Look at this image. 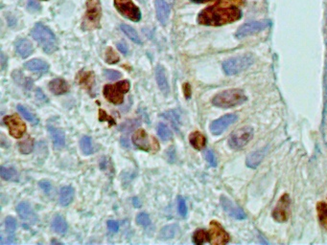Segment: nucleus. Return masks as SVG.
Segmentation results:
<instances>
[{
  "label": "nucleus",
  "instance_id": "nucleus-1",
  "mask_svg": "<svg viewBox=\"0 0 327 245\" xmlns=\"http://www.w3.org/2000/svg\"><path fill=\"white\" fill-rule=\"evenodd\" d=\"M244 4L245 0H220L203 10L198 21L207 26H221L237 21L242 17L241 8Z\"/></svg>",
  "mask_w": 327,
  "mask_h": 245
},
{
  "label": "nucleus",
  "instance_id": "nucleus-2",
  "mask_svg": "<svg viewBox=\"0 0 327 245\" xmlns=\"http://www.w3.org/2000/svg\"><path fill=\"white\" fill-rule=\"evenodd\" d=\"M247 100L243 90L238 88H233L225 90L217 94L212 100V104L215 106L222 108H229L236 105L244 104Z\"/></svg>",
  "mask_w": 327,
  "mask_h": 245
},
{
  "label": "nucleus",
  "instance_id": "nucleus-3",
  "mask_svg": "<svg viewBox=\"0 0 327 245\" xmlns=\"http://www.w3.org/2000/svg\"><path fill=\"white\" fill-rule=\"evenodd\" d=\"M31 35L34 39L38 41L44 52L51 54L58 48L56 36L48 27L41 23H37L34 26Z\"/></svg>",
  "mask_w": 327,
  "mask_h": 245
},
{
  "label": "nucleus",
  "instance_id": "nucleus-4",
  "mask_svg": "<svg viewBox=\"0 0 327 245\" xmlns=\"http://www.w3.org/2000/svg\"><path fill=\"white\" fill-rule=\"evenodd\" d=\"M101 15L100 0H86V13L83 18L82 29L88 31L98 28Z\"/></svg>",
  "mask_w": 327,
  "mask_h": 245
},
{
  "label": "nucleus",
  "instance_id": "nucleus-5",
  "mask_svg": "<svg viewBox=\"0 0 327 245\" xmlns=\"http://www.w3.org/2000/svg\"><path fill=\"white\" fill-rule=\"evenodd\" d=\"M129 81H122L113 84H107L104 87V96L115 105H121L124 101V96L130 90Z\"/></svg>",
  "mask_w": 327,
  "mask_h": 245
},
{
  "label": "nucleus",
  "instance_id": "nucleus-6",
  "mask_svg": "<svg viewBox=\"0 0 327 245\" xmlns=\"http://www.w3.org/2000/svg\"><path fill=\"white\" fill-rule=\"evenodd\" d=\"M254 63V58L251 55H244L232 58L223 64V69L229 76L236 75L248 68Z\"/></svg>",
  "mask_w": 327,
  "mask_h": 245
},
{
  "label": "nucleus",
  "instance_id": "nucleus-7",
  "mask_svg": "<svg viewBox=\"0 0 327 245\" xmlns=\"http://www.w3.org/2000/svg\"><path fill=\"white\" fill-rule=\"evenodd\" d=\"M253 129L251 127H243L231 133L229 138V146L233 149H241L252 139Z\"/></svg>",
  "mask_w": 327,
  "mask_h": 245
},
{
  "label": "nucleus",
  "instance_id": "nucleus-8",
  "mask_svg": "<svg viewBox=\"0 0 327 245\" xmlns=\"http://www.w3.org/2000/svg\"><path fill=\"white\" fill-rule=\"evenodd\" d=\"M115 6L117 11L128 19L135 22L141 19L139 8L131 0H115Z\"/></svg>",
  "mask_w": 327,
  "mask_h": 245
},
{
  "label": "nucleus",
  "instance_id": "nucleus-9",
  "mask_svg": "<svg viewBox=\"0 0 327 245\" xmlns=\"http://www.w3.org/2000/svg\"><path fill=\"white\" fill-rule=\"evenodd\" d=\"M290 206H291L290 196H288L287 194H285L280 197V199L273 212L274 219L278 222L287 221L290 216Z\"/></svg>",
  "mask_w": 327,
  "mask_h": 245
},
{
  "label": "nucleus",
  "instance_id": "nucleus-10",
  "mask_svg": "<svg viewBox=\"0 0 327 245\" xmlns=\"http://www.w3.org/2000/svg\"><path fill=\"white\" fill-rule=\"evenodd\" d=\"M208 234L209 243L212 245H225L229 242V234L217 221L210 222V229Z\"/></svg>",
  "mask_w": 327,
  "mask_h": 245
},
{
  "label": "nucleus",
  "instance_id": "nucleus-11",
  "mask_svg": "<svg viewBox=\"0 0 327 245\" xmlns=\"http://www.w3.org/2000/svg\"><path fill=\"white\" fill-rule=\"evenodd\" d=\"M4 123L9 129L10 134L15 138H21L26 131V125L17 115H10L4 118Z\"/></svg>",
  "mask_w": 327,
  "mask_h": 245
},
{
  "label": "nucleus",
  "instance_id": "nucleus-12",
  "mask_svg": "<svg viewBox=\"0 0 327 245\" xmlns=\"http://www.w3.org/2000/svg\"><path fill=\"white\" fill-rule=\"evenodd\" d=\"M269 25H270V21H268V20L247 22L238 29V31L236 33V37L242 38L247 35H251L253 34L258 33L262 30L266 29Z\"/></svg>",
  "mask_w": 327,
  "mask_h": 245
},
{
  "label": "nucleus",
  "instance_id": "nucleus-13",
  "mask_svg": "<svg viewBox=\"0 0 327 245\" xmlns=\"http://www.w3.org/2000/svg\"><path fill=\"white\" fill-rule=\"evenodd\" d=\"M157 140L155 138L150 139L149 135L145 132L144 130L139 129L135 131L132 135V143L135 147L145 150V151H150L151 148H154V143H156ZM154 150H156L154 148Z\"/></svg>",
  "mask_w": 327,
  "mask_h": 245
},
{
  "label": "nucleus",
  "instance_id": "nucleus-14",
  "mask_svg": "<svg viewBox=\"0 0 327 245\" xmlns=\"http://www.w3.org/2000/svg\"><path fill=\"white\" fill-rule=\"evenodd\" d=\"M236 121H237V115H225L213 122L210 126V131L214 135H220Z\"/></svg>",
  "mask_w": 327,
  "mask_h": 245
},
{
  "label": "nucleus",
  "instance_id": "nucleus-15",
  "mask_svg": "<svg viewBox=\"0 0 327 245\" xmlns=\"http://www.w3.org/2000/svg\"><path fill=\"white\" fill-rule=\"evenodd\" d=\"M17 212L22 220L30 224H36V222L38 221V216L36 212H34L31 205L27 202H20L17 205Z\"/></svg>",
  "mask_w": 327,
  "mask_h": 245
},
{
  "label": "nucleus",
  "instance_id": "nucleus-16",
  "mask_svg": "<svg viewBox=\"0 0 327 245\" xmlns=\"http://www.w3.org/2000/svg\"><path fill=\"white\" fill-rule=\"evenodd\" d=\"M221 204L224 208V210L229 213L230 216L236 218V219H245L246 218V214L245 212L238 207L237 205H235L232 201H230L229 198L222 196L221 197Z\"/></svg>",
  "mask_w": 327,
  "mask_h": 245
},
{
  "label": "nucleus",
  "instance_id": "nucleus-17",
  "mask_svg": "<svg viewBox=\"0 0 327 245\" xmlns=\"http://www.w3.org/2000/svg\"><path fill=\"white\" fill-rule=\"evenodd\" d=\"M156 9H157V17L159 21L166 25L169 16H170V6L165 0H156Z\"/></svg>",
  "mask_w": 327,
  "mask_h": 245
},
{
  "label": "nucleus",
  "instance_id": "nucleus-18",
  "mask_svg": "<svg viewBox=\"0 0 327 245\" xmlns=\"http://www.w3.org/2000/svg\"><path fill=\"white\" fill-rule=\"evenodd\" d=\"M48 131H49L50 137H51L54 147L56 148H62V147H65L66 136H65L64 131L58 128L51 127V126L48 127Z\"/></svg>",
  "mask_w": 327,
  "mask_h": 245
},
{
  "label": "nucleus",
  "instance_id": "nucleus-19",
  "mask_svg": "<svg viewBox=\"0 0 327 245\" xmlns=\"http://www.w3.org/2000/svg\"><path fill=\"white\" fill-rule=\"evenodd\" d=\"M156 79H157L158 85H159L160 89L162 90V92L164 93V95H167L170 92V87H169V83H168V80H167V77H166V72H165L164 66H157V68H156Z\"/></svg>",
  "mask_w": 327,
  "mask_h": 245
},
{
  "label": "nucleus",
  "instance_id": "nucleus-20",
  "mask_svg": "<svg viewBox=\"0 0 327 245\" xmlns=\"http://www.w3.org/2000/svg\"><path fill=\"white\" fill-rule=\"evenodd\" d=\"M267 149H268V147H262L260 149H257V150L251 152L246 157V160H245L246 166L251 169L257 168L259 166V164L261 163V161L267 152Z\"/></svg>",
  "mask_w": 327,
  "mask_h": 245
},
{
  "label": "nucleus",
  "instance_id": "nucleus-21",
  "mask_svg": "<svg viewBox=\"0 0 327 245\" xmlns=\"http://www.w3.org/2000/svg\"><path fill=\"white\" fill-rule=\"evenodd\" d=\"M16 49H17V54L23 59L29 57L34 52L32 43L25 38H21V39L17 40V43H16Z\"/></svg>",
  "mask_w": 327,
  "mask_h": 245
},
{
  "label": "nucleus",
  "instance_id": "nucleus-22",
  "mask_svg": "<svg viewBox=\"0 0 327 245\" xmlns=\"http://www.w3.org/2000/svg\"><path fill=\"white\" fill-rule=\"evenodd\" d=\"M50 91L55 95L66 94L69 90V86L67 82L63 79H55L49 82Z\"/></svg>",
  "mask_w": 327,
  "mask_h": 245
},
{
  "label": "nucleus",
  "instance_id": "nucleus-23",
  "mask_svg": "<svg viewBox=\"0 0 327 245\" xmlns=\"http://www.w3.org/2000/svg\"><path fill=\"white\" fill-rule=\"evenodd\" d=\"M48 65L42 60L34 59L24 64V68L33 72H44L48 70Z\"/></svg>",
  "mask_w": 327,
  "mask_h": 245
},
{
  "label": "nucleus",
  "instance_id": "nucleus-24",
  "mask_svg": "<svg viewBox=\"0 0 327 245\" xmlns=\"http://www.w3.org/2000/svg\"><path fill=\"white\" fill-rule=\"evenodd\" d=\"M189 142L192 145V147L196 148L198 150L203 149L206 145V139L204 134H202L200 131H194L189 136Z\"/></svg>",
  "mask_w": 327,
  "mask_h": 245
},
{
  "label": "nucleus",
  "instance_id": "nucleus-25",
  "mask_svg": "<svg viewBox=\"0 0 327 245\" xmlns=\"http://www.w3.org/2000/svg\"><path fill=\"white\" fill-rule=\"evenodd\" d=\"M74 199V189L70 186L63 187L60 193V203L63 206H68Z\"/></svg>",
  "mask_w": 327,
  "mask_h": 245
},
{
  "label": "nucleus",
  "instance_id": "nucleus-26",
  "mask_svg": "<svg viewBox=\"0 0 327 245\" xmlns=\"http://www.w3.org/2000/svg\"><path fill=\"white\" fill-rule=\"evenodd\" d=\"M78 81L80 84L86 89H90L94 84V76L91 72L82 71L78 75Z\"/></svg>",
  "mask_w": 327,
  "mask_h": 245
},
{
  "label": "nucleus",
  "instance_id": "nucleus-27",
  "mask_svg": "<svg viewBox=\"0 0 327 245\" xmlns=\"http://www.w3.org/2000/svg\"><path fill=\"white\" fill-rule=\"evenodd\" d=\"M318 217L322 226L327 231V202H320L317 205Z\"/></svg>",
  "mask_w": 327,
  "mask_h": 245
},
{
  "label": "nucleus",
  "instance_id": "nucleus-28",
  "mask_svg": "<svg viewBox=\"0 0 327 245\" xmlns=\"http://www.w3.org/2000/svg\"><path fill=\"white\" fill-rule=\"evenodd\" d=\"M52 227H53L56 233L65 234L67 231V223H66V219L63 216L59 215V214L56 215L53 219Z\"/></svg>",
  "mask_w": 327,
  "mask_h": 245
},
{
  "label": "nucleus",
  "instance_id": "nucleus-29",
  "mask_svg": "<svg viewBox=\"0 0 327 245\" xmlns=\"http://www.w3.org/2000/svg\"><path fill=\"white\" fill-rule=\"evenodd\" d=\"M0 175L1 177L6 181H15L18 177L16 169L13 167H1Z\"/></svg>",
  "mask_w": 327,
  "mask_h": 245
},
{
  "label": "nucleus",
  "instance_id": "nucleus-30",
  "mask_svg": "<svg viewBox=\"0 0 327 245\" xmlns=\"http://www.w3.org/2000/svg\"><path fill=\"white\" fill-rule=\"evenodd\" d=\"M120 28L123 31V33L125 34L129 38H131L134 43L142 44V41H141L138 34L136 33V31L132 27L129 26V25H126V24H122Z\"/></svg>",
  "mask_w": 327,
  "mask_h": 245
},
{
  "label": "nucleus",
  "instance_id": "nucleus-31",
  "mask_svg": "<svg viewBox=\"0 0 327 245\" xmlns=\"http://www.w3.org/2000/svg\"><path fill=\"white\" fill-rule=\"evenodd\" d=\"M179 230V226L176 224H171V225H167L163 228L161 231V239L163 240H170L175 238V236L177 235V232Z\"/></svg>",
  "mask_w": 327,
  "mask_h": 245
},
{
  "label": "nucleus",
  "instance_id": "nucleus-32",
  "mask_svg": "<svg viewBox=\"0 0 327 245\" xmlns=\"http://www.w3.org/2000/svg\"><path fill=\"white\" fill-rule=\"evenodd\" d=\"M193 241L198 245L205 244L209 242V234L204 229H199L193 235Z\"/></svg>",
  "mask_w": 327,
  "mask_h": 245
},
{
  "label": "nucleus",
  "instance_id": "nucleus-33",
  "mask_svg": "<svg viewBox=\"0 0 327 245\" xmlns=\"http://www.w3.org/2000/svg\"><path fill=\"white\" fill-rule=\"evenodd\" d=\"M80 147H81L83 154H85V155L91 154L93 151L91 138L88 136H83L80 141Z\"/></svg>",
  "mask_w": 327,
  "mask_h": 245
},
{
  "label": "nucleus",
  "instance_id": "nucleus-34",
  "mask_svg": "<svg viewBox=\"0 0 327 245\" xmlns=\"http://www.w3.org/2000/svg\"><path fill=\"white\" fill-rule=\"evenodd\" d=\"M158 134H159V136L162 138V140L163 141H168V140H170L171 138H172V132H171V131L169 130V128L166 126V125H164V124H159V126H158Z\"/></svg>",
  "mask_w": 327,
  "mask_h": 245
},
{
  "label": "nucleus",
  "instance_id": "nucleus-35",
  "mask_svg": "<svg viewBox=\"0 0 327 245\" xmlns=\"http://www.w3.org/2000/svg\"><path fill=\"white\" fill-rule=\"evenodd\" d=\"M33 139L30 138V137H28V139H26L23 142H21V143L18 144L19 151L21 153H24V154H29L33 150Z\"/></svg>",
  "mask_w": 327,
  "mask_h": 245
},
{
  "label": "nucleus",
  "instance_id": "nucleus-36",
  "mask_svg": "<svg viewBox=\"0 0 327 245\" xmlns=\"http://www.w3.org/2000/svg\"><path fill=\"white\" fill-rule=\"evenodd\" d=\"M17 110L27 121L31 122L33 125H37L39 123V121L36 118V116L32 114L25 106H23V105H17Z\"/></svg>",
  "mask_w": 327,
  "mask_h": 245
},
{
  "label": "nucleus",
  "instance_id": "nucleus-37",
  "mask_svg": "<svg viewBox=\"0 0 327 245\" xmlns=\"http://www.w3.org/2000/svg\"><path fill=\"white\" fill-rule=\"evenodd\" d=\"M163 116L172 123L173 127L176 130H179V126H180V117H179V115H178V113L176 111L171 110V111H168L166 113H164Z\"/></svg>",
  "mask_w": 327,
  "mask_h": 245
},
{
  "label": "nucleus",
  "instance_id": "nucleus-38",
  "mask_svg": "<svg viewBox=\"0 0 327 245\" xmlns=\"http://www.w3.org/2000/svg\"><path fill=\"white\" fill-rule=\"evenodd\" d=\"M17 220L12 216H7L5 219V228L8 233H14L17 230Z\"/></svg>",
  "mask_w": 327,
  "mask_h": 245
},
{
  "label": "nucleus",
  "instance_id": "nucleus-39",
  "mask_svg": "<svg viewBox=\"0 0 327 245\" xmlns=\"http://www.w3.org/2000/svg\"><path fill=\"white\" fill-rule=\"evenodd\" d=\"M106 61L108 64L110 65H114V64H116L118 63L119 61V57L118 55L116 54L115 52V50L113 48H108L107 50V54H106Z\"/></svg>",
  "mask_w": 327,
  "mask_h": 245
},
{
  "label": "nucleus",
  "instance_id": "nucleus-40",
  "mask_svg": "<svg viewBox=\"0 0 327 245\" xmlns=\"http://www.w3.org/2000/svg\"><path fill=\"white\" fill-rule=\"evenodd\" d=\"M136 222H137V224H139L143 227H147L151 224V219H150L147 213L140 212L136 216Z\"/></svg>",
  "mask_w": 327,
  "mask_h": 245
},
{
  "label": "nucleus",
  "instance_id": "nucleus-41",
  "mask_svg": "<svg viewBox=\"0 0 327 245\" xmlns=\"http://www.w3.org/2000/svg\"><path fill=\"white\" fill-rule=\"evenodd\" d=\"M104 76L109 79V80H112V81H115V80H117L119 79L122 74L118 71H115V70H112V69H105L104 70Z\"/></svg>",
  "mask_w": 327,
  "mask_h": 245
},
{
  "label": "nucleus",
  "instance_id": "nucleus-42",
  "mask_svg": "<svg viewBox=\"0 0 327 245\" xmlns=\"http://www.w3.org/2000/svg\"><path fill=\"white\" fill-rule=\"evenodd\" d=\"M178 210L181 216H186L187 214V207L186 202L182 196H178Z\"/></svg>",
  "mask_w": 327,
  "mask_h": 245
},
{
  "label": "nucleus",
  "instance_id": "nucleus-43",
  "mask_svg": "<svg viewBox=\"0 0 327 245\" xmlns=\"http://www.w3.org/2000/svg\"><path fill=\"white\" fill-rule=\"evenodd\" d=\"M204 157L206 159V161L209 163L210 166L212 167H216L217 166V160H216V157H215V154L213 153L212 150L208 149L204 152Z\"/></svg>",
  "mask_w": 327,
  "mask_h": 245
},
{
  "label": "nucleus",
  "instance_id": "nucleus-44",
  "mask_svg": "<svg viewBox=\"0 0 327 245\" xmlns=\"http://www.w3.org/2000/svg\"><path fill=\"white\" fill-rule=\"evenodd\" d=\"M27 7L30 11L32 12H37L41 9V6L40 4L36 1V0H28V4H27Z\"/></svg>",
  "mask_w": 327,
  "mask_h": 245
},
{
  "label": "nucleus",
  "instance_id": "nucleus-45",
  "mask_svg": "<svg viewBox=\"0 0 327 245\" xmlns=\"http://www.w3.org/2000/svg\"><path fill=\"white\" fill-rule=\"evenodd\" d=\"M39 185H40V187L43 190L44 193H49L50 191H51V184H50V182L46 181V180H42V181H41V182L39 183Z\"/></svg>",
  "mask_w": 327,
  "mask_h": 245
},
{
  "label": "nucleus",
  "instance_id": "nucleus-46",
  "mask_svg": "<svg viewBox=\"0 0 327 245\" xmlns=\"http://www.w3.org/2000/svg\"><path fill=\"white\" fill-rule=\"evenodd\" d=\"M108 228L111 232L116 233L119 230V224L116 221H114V220H109L108 221Z\"/></svg>",
  "mask_w": 327,
  "mask_h": 245
},
{
  "label": "nucleus",
  "instance_id": "nucleus-47",
  "mask_svg": "<svg viewBox=\"0 0 327 245\" xmlns=\"http://www.w3.org/2000/svg\"><path fill=\"white\" fill-rule=\"evenodd\" d=\"M183 93H184V96L187 99L190 98L191 96V87H190V84L189 83H184L183 85Z\"/></svg>",
  "mask_w": 327,
  "mask_h": 245
},
{
  "label": "nucleus",
  "instance_id": "nucleus-48",
  "mask_svg": "<svg viewBox=\"0 0 327 245\" xmlns=\"http://www.w3.org/2000/svg\"><path fill=\"white\" fill-rule=\"evenodd\" d=\"M117 48L119 49V51H120L121 53H123V54H125V55L128 54V46H127L125 43H123V42H119V43H117Z\"/></svg>",
  "mask_w": 327,
  "mask_h": 245
},
{
  "label": "nucleus",
  "instance_id": "nucleus-49",
  "mask_svg": "<svg viewBox=\"0 0 327 245\" xmlns=\"http://www.w3.org/2000/svg\"><path fill=\"white\" fill-rule=\"evenodd\" d=\"M99 114H100V116H99V119H100V121L110 120V121H112V122L115 124V121H114L112 118H110L109 116H107V114L105 113V111H103V110H100V111H99Z\"/></svg>",
  "mask_w": 327,
  "mask_h": 245
},
{
  "label": "nucleus",
  "instance_id": "nucleus-50",
  "mask_svg": "<svg viewBox=\"0 0 327 245\" xmlns=\"http://www.w3.org/2000/svg\"><path fill=\"white\" fill-rule=\"evenodd\" d=\"M193 2H196V3H205V2H209V1H213V0H191Z\"/></svg>",
  "mask_w": 327,
  "mask_h": 245
}]
</instances>
